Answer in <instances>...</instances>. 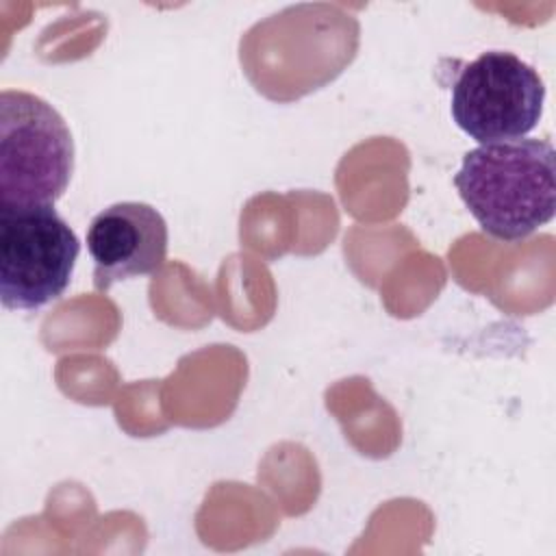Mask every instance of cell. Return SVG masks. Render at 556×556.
Listing matches in <instances>:
<instances>
[{
  "mask_svg": "<svg viewBox=\"0 0 556 556\" xmlns=\"http://www.w3.org/2000/svg\"><path fill=\"white\" fill-rule=\"evenodd\" d=\"M454 185L486 235L526 239L556 211L554 146L530 137L482 143L463 156Z\"/></svg>",
  "mask_w": 556,
  "mask_h": 556,
  "instance_id": "obj_1",
  "label": "cell"
},
{
  "mask_svg": "<svg viewBox=\"0 0 556 556\" xmlns=\"http://www.w3.org/2000/svg\"><path fill=\"white\" fill-rule=\"evenodd\" d=\"M74 172V139L61 113L43 98L0 93V208L54 204Z\"/></svg>",
  "mask_w": 556,
  "mask_h": 556,
  "instance_id": "obj_2",
  "label": "cell"
},
{
  "mask_svg": "<svg viewBox=\"0 0 556 556\" xmlns=\"http://www.w3.org/2000/svg\"><path fill=\"white\" fill-rule=\"evenodd\" d=\"M80 241L48 206L0 208V298L4 308L37 311L70 287Z\"/></svg>",
  "mask_w": 556,
  "mask_h": 556,
  "instance_id": "obj_3",
  "label": "cell"
},
{
  "mask_svg": "<svg viewBox=\"0 0 556 556\" xmlns=\"http://www.w3.org/2000/svg\"><path fill=\"white\" fill-rule=\"evenodd\" d=\"M545 102L539 72L506 50L465 63L452 83V119L482 143L521 139L536 128Z\"/></svg>",
  "mask_w": 556,
  "mask_h": 556,
  "instance_id": "obj_4",
  "label": "cell"
},
{
  "mask_svg": "<svg viewBox=\"0 0 556 556\" xmlns=\"http://www.w3.org/2000/svg\"><path fill=\"white\" fill-rule=\"evenodd\" d=\"M93 285H111L159 271L167 254V222L146 202H117L100 211L87 228Z\"/></svg>",
  "mask_w": 556,
  "mask_h": 556,
  "instance_id": "obj_5",
  "label": "cell"
}]
</instances>
